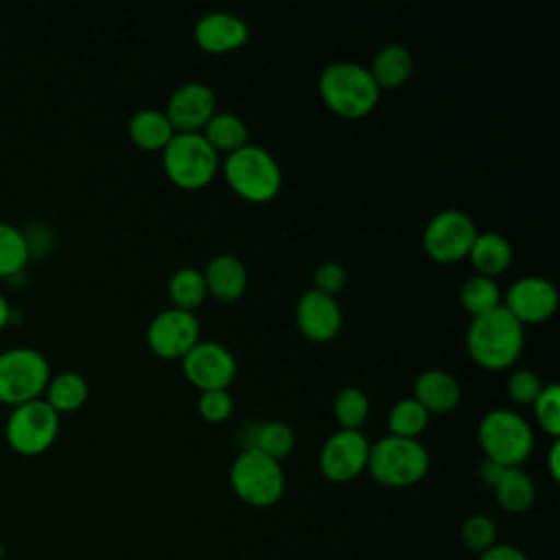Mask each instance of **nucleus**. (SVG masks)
I'll return each mask as SVG.
<instances>
[{"mask_svg":"<svg viewBox=\"0 0 560 560\" xmlns=\"http://www.w3.org/2000/svg\"><path fill=\"white\" fill-rule=\"evenodd\" d=\"M525 343V326L501 304L494 311L470 317L466 350L486 370H505L516 363Z\"/></svg>","mask_w":560,"mask_h":560,"instance_id":"f257e3e1","label":"nucleus"},{"mask_svg":"<svg viewBox=\"0 0 560 560\" xmlns=\"http://www.w3.org/2000/svg\"><path fill=\"white\" fill-rule=\"evenodd\" d=\"M319 96L330 112L343 118L368 116L378 98L381 90L372 79L368 66L359 61H332L319 74Z\"/></svg>","mask_w":560,"mask_h":560,"instance_id":"f03ea898","label":"nucleus"},{"mask_svg":"<svg viewBox=\"0 0 560 560\" xmlns=\"http://www.w3.org/2000/svg\"><path fill=\"white\" fill-rule=\"evenodd\" d=\"M223 177L228 186L245 201L267 203L282 188V168L271 151L247 142L245 147L225 155Z\"/></svg>","mask_w":560,"mask_h":560,"instance_id":"7ed1b4c3","label":"nucleus"},{"mask_svg":"<svg viewBox=\"0 0 560 560\" xmlns=\"http://www.w3.org/2000/svg\"><path fill=\"white\" fill-rule=\"evenodd\" d=\"M368 472L387 488H409L424 479L429 470V451L416 438L383 435L370 444Z\"/></svg>","mask_w":560,"mask_h":560,"instance_id":"20e7f679","label":"nucleus"},{"mask_svg":"<svg viewBox=\"0 0 560 560\" xmlns=\"http://www.w3.org/2000/svg\"><path fill=\"white\" fill-rule=\"evenodd\" d=\"M477 438L486 457L505 468L521 466L534 448V431L529 422L508 407L486 411L477 424Z\"/></svg>","mask_w":560,"mask_h":560,"instance_id":"39448f33","label":"nucleus"},{"mask_svg":"<svg viewBox=\"0 0 560 560\" xmlns=\"http://www.w3.org/2000/svg\"><path fill=\"white\" fill-rule=\"evenodd\" d=\"M162 166L175 186L197 190L214 179L221 158L201 133H175L162 149Z\"/></svg>","mask_w":560,"mask_h":560,"instance_id":"423d86ee","label":"nucleus"},{"mask_svg":"<svg viewBox=\"0 0 560 560\" xmlns=\"http://www.w3.org/2000/svg\"><path fill=\"white\" fill-rule=\"evenodd\" d=\"M230 483L236 497L252 508H269L284 494V470L278 459L258 448H243L230 466Z\"/></svg>","mask_w":560,"mask_h":560,"instance_id":"0eeeda50","label":"nucleus"},{"mask_svg":"<svg viewBox=\"0 0 560 560\" xmlns=\"http://www.w3.org/2000/svg\"><path fill=\"white\" fill-rule=\"evenodd\" d=\"M50 378L48 359L31 348L15 346L0 352V400L20 405L39 398Z\"/></svg>","mask_w":560,"mask_h":560,"instance_id":"6e6552de","label":"nucleus"},{"mask_svg":"<svg viewBox=\"0 0 560 560\" xmlns=\"http://www.w3.org/2000/svg\"><path fill=\"white\" fill-rule=\"evenodd\" d=\"M477 232V223L468 212L459 208H444L427 221L422 230V245L435 262L448 265L468 256Z\"/></svg>","mask_w":560,"mask_h":560,"instance_id":"1a4fd4ad","label":"nucleus"},{"mask_svg":"<svg viewBox=\"0 0 560 560\" xmlns=\"http://www.w3.org/2000/svg\"><path fill=\"white\" fill-rule=\"evenodd\" d=\"M59 433V413L46 398H33L13 405L7 420V440L22 455H37L46 451Z\"/></svg>","mask_w":560,"mask_h":560,"instance_id":"9d476101","label":"nucleus"},{"mask_svg":"<svg viewBox=\"0 0 560 560\" xmlns=\"http://www.w3.org/2000/svg\"><path fill=\"white\" fill-rule=\"evenodd\" d=\"M201 339V324L192 311L168 306L147 326V343L160 359H184Z\"/></svg>","mask_w":560,"mask_h":560,"instance_id":"9b49d317","label":"nucleus"},{"mask_svg":"<svg viewBox=\"0 0 560 560\" xmlns=\"http://www.w3.org/2000/svg\"><path fill=\"white\" fill-rule=\"evenodd\" d=\"M368 455L370 442L361 431L337 429L319 451V470L328 481L346 483L365 470Z\"/></svg>","mask_w":560,"mask_h":560,"instance_id":"f8f14e48","label":"nucleus"},{"mask_svg":"<svg viewBox=\"0 0 560 560\" xmlns=\"http://www.w3.org/2000/svg\"><path fill=\"white\" fill-rule=\"evenodd\" d=\"M182 370L199 392L228 389L236 376V359L228 346L199 339L182 359Z\"/></svg>","mask_w":560,"mask_h":560,"instance_id":"ddd939ff","label":"nucleus"},{"mask_svg":"<svg viewBox=\"0 0 560 560\" xmlns=\"http://www.w3.org/2000/svg\"><path fill=\"white\" fill-rule=\"evenodd\" d=\"M523 326L549 319L558 306V289L545 276L516 278L501 302Z\"/></svg>","mask_w":560,"mask_h":560,"instance_id":"4468645a","label":"nucleus"},{"mask_svg":"<svg viewBox=\"0 0 560 560\" xmlns=\"http://www.w3.org/2000/svg\"><path fill=\"white\" fill-rule=\"evenodd\" d=\"M217 112V96L203 81H186L177 85L164 107L175 133H199Z\"/></svg>","mask_w":560,"mask_h":560,"instance_id":"2eb2a0df","label":"nucleus"},{"mask_svg":"<svg viewBox=\"0 0 560 560\" xmlns=\"http://www.w3.org/2000/svg\"><path fill=\"white\" fill-rule=\"evenodd\" d=\"M295 324L306 339L324 343L339 335L343 313L335 295L311 287L295 302Z\"/></svg>","mask_w":560,"mask_h":560,"instance_id":"dca6fc26","label":"nucleus"},{"mask_svg":"<svg viewBox=\"0 0 560 560\" xmlns=\"http://www.w3.org/2000/svg\"><path fill=\"white\" fill-rule=\"evenodd\" d=\"M192 35L201 50L223 55L241 48L249 39V26L230 11H210L195 22Z\"/></svg>","mask_w":560,"mask_h":560,"instance_id":"f3484780","label":"nucleus"},{"mask_svg":"<svg viewBox=\"0 0 560 560\" xmlns=\"http://www.w3.org/2000/svg\"><path fill=\"white\" fill-rule=\"evenodd\" d=\"M208 295L219 302H236L247 289V267L234 254H217L201 269Z\"/></svg>","mask_w":560,"mask_h":560,"instance_id":"a211bd4d","label":"nucleus"},{"mask_svg":"<svg viewBox=\"0 0 560 560\" xmlns=\"http://www.w3.org/2000/svg\"><path fill=\"white\" fill-rule=\"evenodd\" d=\"M429 413H446L459 405L462 385L455 374L442 368H429L413 381L411 394Z\"/></svg>","mask_w":560,"mask_h":560,"instance_id":"6ab92c4d","label":"nucleus"},{"mask_svg":"<svg viewBox=\"0 0 560 560\" xmlns=\"http://www.w3.org/2000/svg\"><path fill=\"white\" fill-rule=\"evenodd\" d=\"M368 70L381 92L396 90L409 81L413 72V57L402 44H385L376 50Z\"/></svg>","mask_w":560,"mask_h":560,"instance_id":"aec40b11","label":"nucleus"},{"mask_svg":"<svg viewBox=\"0 0 560 560\" xmlns=\"http://www.w3.org/2000/svg\"><path fill=\"white\" fill-rule=\"evenodd\" d=\"M466 258L477 273L494 278L510 267L512 245L501 232H477Z\"/></svg>","mask_w":560,"mask_h":560,"instance_id":"412c9836","label":"nucleus"},{"mask_svg":"<svg viewBox=\"0 0 560 560\" xmlns=\"http://www.w3.org/2000/svg\"><path fill=\"white\" fill-rule=\"evenodd\" d=\"M129 138L133 144L147 151H162L168 140L175 136L173 125L168 122L164 109L142 107L129 118Z\"/></svg>","mask_w":560,"mask_h":560,"instance_id":"4be33fe9","label":"nucleus"},{"mask_svg":"<svg viewBox=\"0 0 560 560\" xmlns=\"http://www.w3.org/2000/svg\"><path fill=\"white\" fill-rule=\"evenodd\" d=\"M217 153H232L249 142V129L245 120L225 109H217L199 131Z\"/></svg>","mask_w":560,"mask_h":560,"instance_id":"5701e85b","label":"nucleus"},{"mask_svg":"<svg viewBox=\"0 0 560 560\" xmlns=\"http://www.w3.org/2000/svg\"><path fill=\"white\" fill-rule=\"evenodd\" d=\"M492 490L499 505L510 514L527 512L536 499V486L521 466L505 468Z\"/></svg>","mask_w":560,"mask_h":560,"instance_id":"b1692460","label":"nucleus"},{"mask_svg":"<svg viewBox=\"0 0 560 560\" xmlns=\"http://www.w3.org/2000/svg\"><path fill=\"white\" fill-rule=\"evenodd\" d=\"M247 438L249 440L243 448H258L260 453H265L278 462L284 459L295 446V433L282 420H267V422L254 424V427H249Z\"/></svg>","mask_w":560,"mask_h":560,"instance_id":"393cba45","label":"nucleus"},{"mask_svg":"<svg viewBox=\"0 0 560 560\" xmlns=\"http://www.w3.org/2000/svg\"><path fill=\"white\" fill-rule=\"evenodd\" d=\"M44 392H46V402L57 413H61V411H74V409L83 407V402L88 400L90 387H88V381L83 378V374L66 370V372L50 376Z\"/></svg>","mask_w":560,"mask_h":560,"instance_id":"a878e982","label":"nucleus"},{"mask_svg":"<svg viewBox=\"0 0 560 560\" xmlns=\"http://www.w3.org/2000/svg\"><path fill=\"white\" fill-rule=\"evenodd\" d=\"M459 302L470 313V317H477L501 306L503 293L494 278L472 273L459 287Z\"/></svg>","mask_w":560,"mask_h":560,"instance_id":"bb28decb","label":"nucleus"},{"mask_svg":"<svg viewBox=\"0 0 560 560\" xmlns=\"http://www.w3.org/2000/svg\"><path fill=\"white\" fill-rule=\"evenodd\" d=\"M168 298L175 308L195 313V308L203 304V300L208 298L201 269H195V267L175 269L168 278Z\"/></svg>","mask_w":560,"mask_h":560,"instance_id":"cd10ccee","label":"nucleus"},{"mask_svg":"<svg viewBox=\"0 0 560 560\" xmlns=\"http://www.w3.org/2000/svg\"><path fill=\"white\" fill-rule=\"evenodd\" d=\"M429 411L413 398V396H405L398 398L389 413H387V427L392 435H400V438H416L427 429L429 424Z\"/></svg>","mask_w":560,"mask_h":560,"instance_id":"c85d7f7f","label":"nucleus"},{"mask_svg":"<svg viewBox=\"0 0 560 560\" xmlns=\"http://www.w3.org/2000/svg\"><path fill=\"white\" fill-rule=\"evenodd\" d=\"M332 413L339 422V429L361 431L363 422L370 416V398L361 387H341L332 400Z\"/></svg>","mask_w":560,"mask_h":560,"instance_id":"c756f323","label":"nucleus"},{"mask_svg":"<svg viewBox=\"0 0 560 560\" xmlns=\"http://www.w3.org/2000/svg\"><path fill=\"white\" fill-rule=\"evenodd\" d=\"M28 260V241L20 228L0 221V276L13 273Z\"/></svg>","mask_w":560,"mask_h":560,"instance_id":"7c9ffc66","label":"nucleus"},{"mask_svg":"<svg viewBox=\"0 0 560 560\" xmlns=\"http://www.w3.org/2000/svg\"><path fill=\"white\" fill-rule=\"evenodd\" d=\"M538 427L551 438L560 435V385L545 383L532 402Z\"/></svg>","mask_w":560,"mask_h":560,"instance_id":"2f4dec72","label":"nucleus"},{"mask_svg":"<svg viewBox=\"0 0 560 560\" xmlns=\"http://www.w3.org/2000/svg\"><path fill=\"white\" fill-rule=\"evenodd\" d=\"M497 540V525L490 516L486 514H472L464 521L462 525V542L466 549L481 553L488 547H492Z\"/></svg>","mask_w":560,"mask_h":560,"instance_id":"473e14b6","label":"nucleus"},{"mask_svg":"<svg viewBox=\"0 0 560 560\" xmlns=\"http://www.w3.org/2000/svg\"><path fill=\"white\" fill-rule=\"evenodd\" d=\"M540 389H542V381H540V376H538L534 370H529V368H516V370H512L510 376H508V383H505V392H508V396H510L516 405H532Z\"/></svg>","mask_w":560,"mask_h":560,"instance_id":"72a5a7b5","label":"nucleus"},{"mask_svg":"<svg viewBox=\"0 0 560 560\" xmlns=\"http://www.w3.org/2000/svg\"><path fill=\"white\" fill-rule=\"evenodd\" d=\"M197 409L203 420L223 422L230 418L234 409V400L228 389H208V392H199Z\"/></svg>","mask_w":560,"mask_h":560,"instance_id":"f704fd0d","label":"nucleus"},{"mask_svg":"<svg viewBox=\"0 0 560 560\" xmlns=\"http://www.w3.org/2000/svg\"><path fill=\"white\" fill-rule=\"evenodd\" d=\"M346 280H348V271L337 260H324L313 271V289L328 295H337L346 287Z\"/></svg>","mask_w":560,"mask_h":560,"instance_id":"c9c22d12","label":"nucleus"},{"mask_svg":"<svg viewBox=\"0 0 560 560\" xmlns=\"http://www.w3.org/2000/svg\"><path fill=\"white\" fill-rule=\"evenodd\" d=\"M479 560H527L516 545H492L479 553Z\"/></svg>","mask_w":560,"mask_h":560,"instance_id":"e433bc0d","label":"nucleus"},{"mask_svg":"<svg viewBox=\"0 0 560 560\" xmlns=\"http://www.w3.org/2000/svg\"><path fill=\"white\" fill-rule=\"evenodd\" d=\"M503 470H505V466H501V464H497V462H492V459L486 457V459L481 462V466H479V479H481L483 486L494 488V483L499 481V477L503 475Z\"/></svg>","mask_w":560,"mask_h":560,"instance_id":"4c0bfd02","label":"nucleus"},{"mask_svg":"<svg viewBox=\"0 0 560 560\" xmlns=\"http://www.w3.org/2000/svg\"><path fill=\"white\" fill-rule=\"evenodd\" d=\"M558 459H560V442H558V438H553V442H551V446H549V451H547V468H549V475H551L553 479L560 477V464H558Z\"/></svg>","mask_w":560,"mask_h":560,"instance_id":"58836bf2","label":"nucleus"},{"mask_svg":"<svg viewBox=\"0 0 560 560\" xmlns=\"http://www.w3.org/2000/svg\"><path fill=\"white\" fill-rule=\"evenodd\" d=\"M7 319H9V302H7V298L0 293V328L7 324Z\"/></svg>","mask_w":560,"mask_h":560,"instance_id":"ea45409f","label":"nucleus"},{"mask_svg":"<svg viewBox=\"0 0 560 560\" xmlns=\"http://www.w3.org/2000/svg\"><path fill=\"white\" fill-rule=\"evenodd\" d=\"M2 553H4V549H2V542H0V560H2Z\"/></svg>","mask_w":560,"mask_h":560,"instance_id":"a19ab883","label":"nucleus"}]
</instances>
